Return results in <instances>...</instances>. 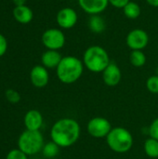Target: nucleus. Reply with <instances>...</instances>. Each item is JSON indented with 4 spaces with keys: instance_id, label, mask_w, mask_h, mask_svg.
Returning a JSON list of instances; mask_svg holds the SVG:
<instances>
[{
    "instance_id": "nucleus-12",
    "label": "nucleus",
    "mask_w": 158,
    "mask_h": 159,
    "mask_svg": "<svg viewBox=\"0 0 158 159\" xmlns=\"http://www.w3.org/2000/svg\"><path fill=\"white\" fill-rule=\"evenodd\" d=\"M79 7L88 14L98 15L103 12L108 5V0H77Z\"/></svg>"
},
{
    "instance_id": "nucleus-1",
    "label": "nucleus",
    "mask_w": 158,
    "mask_h": 159,
    "mask_svg": "<svg viewBox=\"0 0 158 159\" xmlns=\"http://www.w3.org/2000/svg\"><path fill=\"white\" fill-rule=\"evenodd\" d=\"M81 127L79 123L69 117L61 118L56 121L50 129L51 141L61 148L73 146L80 138Z\"/></svg>"
},
{
    "instance_id": "nucleus-6",
    "label": "nucleus",
    "mask_w": 158,
    "mask_h": 159,
    "mask_svg": "<svg viewBox=\"0 0 158 159\" xmlns=\"http://www.w3.org/2000/svg\"><path fill=\"white\" fill-rule=\"evenodd\" d=\"M112 125L110 121L104 117L97 116L91 118L87 125L88 133L95 139H103L112 130Z\"/></svg>"
},
{
    "instance_id": "nucleus-13",
    "label": "nucleus",
    "mask_w": 158,
    "mask_h": 159,
    "mask_svg": "<svg viewBox=\"0 0 158 159\" xmlns=\"http://www.w3.org/2000/svg\"><path fill=\"white\" fill-rule=\"evenodd\" d=\"M23 122L26 129L39 130L43 125V116L37 110H30L25 114Z\"/></svg>"
},
{
    "instance_id": "nucleus-22",
    "label": "nucleus",
    "mask_w": 158,
    "mask_h": 159,
    "mask_svg": "<svg viewBox=\"0 0 158 159\" xmlns=\"http://www.w3.org/2000/svg\"><path fill=\"white\" fill-rule=\"evenodd\" d=\"M5 96H6V99L11 103H18L20 101V93L17 90L12 89H7L5 93Z\"/></svg>"
},
{
    "instance_id": "nucleus-15",
    "label": "nucleus",
    "mask_w": 158,
    "mask_h": 159,
    "mask_svg": "<svg viewBox=\"0 0 158 159\" xmlns=\"http://www.w3.org/2000/svg\"><path fill=\"white\" fill-rule=\"evenodd\" d=\"M13 16L17 21L20 23H29L34 17L33 11L27 6H20L16 7L13 10Z\"/></svg>"
},
{
    "instance_id": "nucleus-24",
    "label": "nucleus",
    "mask_w": 158,
    "mask_h": 159,
    "mask_svg": "<svg viewBox=\"0 0 158 159\" xmlns=\"http://www.w3.org/2000/svg\"><path fill=\"white\" fill-rule=\"evenodd\" d=\"M148 133L151 138H154L158 141V117L151 123L148 129Z\"/></svg>"
},
{
    "instance_id": "nucleus-26",
    "label": "nucleus",
    "mask_w": 158,
    "mask_h": 159,
    "mask_svg": "<svg viewBox=\"0 0 158 159\" xmlns=\"http://www.w3.org/2000/svg\"><path fill=\"white\" fill-rule=\"evenodd\" d=\"M7 48V40H6L5 36L0 34V57H2L6 53Z\"/></svg>"
},
{
    "instance_id": "nucleus-25",
    "label": "nucleus",
    "mask_w": 158,
    "mask_h": 159,
    "mask_svg": "<svg viewBox=\"0 0 158 159\" xmlns=\"http://www.w3.org/2000/svg\"><path fill=\"white\" fill-rule=\"evenodd\" d=\"M109 4L116 8H124V7L130 2V0H108Z\"/></svg>"
},
{
    "instance_id": "nucleus-17",
    "label": "nucleus",
    "mask_w": 158,
    "mask_h": 159,
    "mask_svg": "<svg viewBox=\"0 0 158 159\" xmlns=\"http://www.w3.org/2000/svg\"><path fill=\"white\" fill-rule=\"evenodd\" d=\"M124 14L127 18L134 20L140 17L141 13H142V9L139 4L135 3V2H129L123 8Z\"/></svg>"
},
{
    "instance_id": "nucleus-10",
    "label": "nucleus",
    "mask_w": 158,
    "mask_h": 159,
    "mask_svg": "<svg viewBox=\"0 0 158 159\" xmlns=\"http://www.w3.org/2000/svg\"><path fill=\"white\" fill-rule=\"evenodd\" d=\"M102 74V80L104 84L108 87L117 86L122 78L120 68L115 62L113 61L110 62V64L105 68V70Z\"/></svg>"
},
{
    "instance_id": "nucleus-4",
    "label": "nucleus",
    "mask_w": 158,
    "mask_h": 159,
    "mask_svg": "<svg viewBox=\"0 0 158 159\" xmlns=\"http://www.w3.org/2000/svg\"><path fill=\"white\" fill-rule=\"evenodd\" d=\"M105 139L109 148L117 154L128 153L132 148L134 143L132 134L122 127L113 128Z\"/></svg>"
},
{
    "instance_id": "nucleus-18",
    "label": "nucleus",
    "mask_w": 158,
    "mask_h": 159,
    "mask_svg": "<svg viewBox=\"0 0 158 159\" xmlns=\"http://www.w3.org/2000/svg\"><path fill=\"white\" fill-rule=\"evenodd\" d=\"M144 152L147 157L151 158H157L158 157V141L154 138H148L143 145Z\"/></svg>"
},
{
    "instance_id": "nucleus-8",
    "label": "nucleus",
    "mask_w": 158,
    "mask_h": 159,
    "mask_svg": "<svg viewBox=\"0 0 158 159\" xmlns=\"http://www.w3.org/2000/svg\"><path fill=\"white\" fill-rule=\"evenodd\" d=\"M126 42L131 50H142L149 43V35L144 30L137 28L128 34Z\"/></svg>"
},
{
    "instance_id": "nucleus-7",
    "label": "nucleus",
    "mask_w": 158,
    "mask_h": 159,
    "mask_svg": "<svg viewBox=\"0 0 158 159\" xmlns=\"http://www.w3.org/2000/svg\"><path fill=\"white\" fill-rule=\"evenodd\" d=\"M42 42L47 49L59 50L65 44V35L60 29L51 28L44 32Z\"/></svg>"
},
{
    "instance_id": "nucleus-28",
    "label": "nucleus",
    "mask_w": 158,
    "mask_h": 159,
    "mask_svg": "<svg viewBox=\"0 0 158 159\" xmlns=\"http://www.w3.org/2000/svg\"><path fill=\"white\" fill-rule=\"evenodd\" d=\"M146 2L154 7H158V0H146Z\"/></svg>"
},
{
    "instance_id": "nucleus-5",
    "label": "nucleus",
    "mask_w": 158,
    "mask_h": 159,
    "mask_svg": "<svg viewBox=\"0 0 158 159\" xmlns=\"http://www.w3.org/2000/svg\"><path fill=\"white\" fill-rule=\"evenodd\" d=\"M44 137L40 130H24L19 137L18 148L25 155L34 156L42 151Z\"/></svg>"
},
{
    "instance_id": "nucleus-2",
    "label": "nucleus",
    "mask_w": 158,
    "mask_h": 159,
    "mask_svg": "<svg viewBox=\"0 0 158 159\" xmlns=\"http://www.w3.org/2000/svg\"><path fill=\"white\" fill-rule=\"evenodd\" d=\"M83 61L74 56L62 57L60 64L56 68L58 79L63 84H73L83 75Z\"/></svg>"
},
{
    "instance_id": "nucleus-29",
    "label": "nucleus",
    "mask_w": 158,
    "mask_h": 159,
    "mask_svg": "<svg viewBox=\"0 0 158 159\" xmlns=\"http://www.w3.org/2000/svg\"><path fill=\"white\" fill-rule=\"evenodd\" d=\"M156 75H158V68H157V69H156Z\"/></svg>"
},
{
    "instance_id": "nucleus-19",
    "label": "nucleus",
    "mask_w": 158,
    "mask_h": 159,
    "mask_svg": "<svg viewBox=\"0 0 158 159\" xmlns=\"http://www.w3.org/2000/svg\"><path fill=\"white\" fill-rule=\"evenodd\" d=\"M60 148L61 147L58 144H56L54 142L51 141V142H48L44 144L41 152H42L44 157H46V158H55L60 153Z\"/></svg>"
},
{
    "instance_id": "nucleus-3",
    "label": "nucleus",
    "mask_w": 158,
    "mask_h": 159,
    "mask_svg": "<svg viewBox=\"0 0 158 159\" xmlns=\"http://www.w3.org/2000/svg\"><path fill=\"white\" fill-rule=\"evenodd\" d=\"M110 62L109 54L102 47L91 46L84 52V66L92 73H102Z\"/></svg>"
},
{
    "instance_id": "nucleus-16",
    "label": "nucleus",
    "mask_w": 158,
    "mask_h": 159,
    "mask_svg": "<svg viewBox=\"0 0 158 159\" xmlns=\"http://www.w3.org/2000/svg\"><path fill=\"white\" fill-rule=\"evenodd\" d=\"M88 27L91 32L96 34H101L105 30L106 27L105 20L99 14L91 15L88 20Z\"/></svg>"
},
{
    "instance_id": "nucleus-14",
    "label": "nucleus",
    "mask_w": 158,
    "mask_h": 159,
    "mask_svg": "<svg viewBox=\"0 0 158 159\" xmlns=\"http://www.w3.org/2000/svg\"><path fill=\"white\" fill-rule=\"evenodd\" d=\"M61 59H62V56L58 50L47 49L46 52L43 53L41 61H42L43 66H45L46 68L52 69V68L58 67Z\"/></svg>"
},
{
    "instance_id": "nucleus-27",
    "label": "nucleus",
    "mask_w": 158,
    "mask_h": 159,
    "mask_svg": "<svg viewBox=\"0 0 158 159\" xmlns=\"http://www.w3.org/2000/svg\"><path fill=\"white\" fill-rule=\"evenodd\" d=\"M13 2L16 5V7H20V6H25L26 0H13Z\"/></svg>"
},
{
    "instance_id": "nucleus-20",
    "label": "nucleus",
    "mask_w": 158,
    "mask_h": 159,
    "mask_svg": "<svg viewBox=\"0 0 158 159\" xmlns=\"http://www.w3.org/2000/svg\"><path fill=\"white\" fill-rule=\"evenodd\" d=\"M129 61L135 67H142L146 63V56L142 50H132L129 55Z\"/></svg>"
},
{
    "instance_id": "nucleus-21",
    "label": "nucleus",
    "mask_w": 158,
    "mask_h": 159,
    "mask_svg": "<svg viewBox=\"0 0 158 159\" xmlns=\"http://www.w3.org/2000/svg\"><path fill=\"white\" fill-rule=\"evenodd\" d=\"M146 88L153 94H158V75H154L146 80Z\"/></svg>"
},
{
    "instance_id": "nucleus-11",
    "label": "nucleus",
    "mask_w": 158,
    "mask_h": 159,
    "mask_svg": "<svg viewBox=\"0 0 158 159\" xmlns=\"http://www.w3.org/2000/svg\"><path fill=\"white\" fill-rule=\"evenodd\" d=\"M30 79L35 88H45L49 81V75L47 68L43 65H35L31 70Z\"/></svg>"
},
{
    "instance_id": "nucleus-23",
    "label": "nucleus",
    "mask_w": 158,
    "mask_h": 159,
    "mask_svg": "<svg viewBox=\"0 0 158 159\" xmlns=\"http://www.w3.org/2000/svg\"><path fill=\"white\" fill-rule=\"evenodd\" d=\"M6 159H28V156L25 155L23 152H21L19 148L18 149H12L10 150L7 157Z\"/></svg>"
},
{
    "instance_id": "nucleus-9",
    "label": "nucleus",
    "mask_w": 158,
    "mask_h": 159,
    "mask_svg": "<svg viewBox=\"0 0 158 159\" xmlns=\"http://www.w3.org/2000/svg\"><path fill=\"white\" fill-rule=\"evenodd\" d=\"M77 13L72 7H63L57 14V23L62 29H71L77 22Z\"/></svg>"
}]
</instances>
